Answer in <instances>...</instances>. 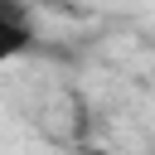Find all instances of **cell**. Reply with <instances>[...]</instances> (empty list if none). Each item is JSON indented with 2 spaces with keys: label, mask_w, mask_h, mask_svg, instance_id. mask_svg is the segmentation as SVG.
I'll return each mask as SVG.
<instances>
[{
  "label": "cell",
  "mask_w": 155,
  "mask_h": 155,
  "mask_svg": "<svg viewBox=\"0 0 155 155\" xmlns=\"http://www.w3.org/2000/svg\"><path fill=\"white\" fill-rule=\"evenodd\" d=\"M34 48V29L19 15H0V68H10L15 58H24Z\"/></svg>",
  "instance_id": "1"
},
{
  "label": "cell",
  "mask_w": 155,
  "mask_h": 155,
  "mask_svg": "<svg viewBox=\"0 0 155 155\" xmlns=\"http://www.w3.org/2000/svg\"><path fill=\"white\" fill-rule=\"evenodd\" d=\"M15 5H19V0H0V15H15Z\"/></svg>",
  "instance_id": "2"
}]
</instances>
